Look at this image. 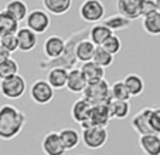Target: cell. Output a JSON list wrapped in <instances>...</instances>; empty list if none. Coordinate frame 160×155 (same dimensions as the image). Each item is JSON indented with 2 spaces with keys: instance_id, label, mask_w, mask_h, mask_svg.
Instances as JSON below:
<instances>
[{
  "instance_id": "1",
  "label": "cell",
  "mask_w": 160,
  "mask_h": 155,
  "mask_svg": "<svg viewBox=\"0 0 160 155\" xmlns=\"http://www.w3.org/2000/svg\"><path fill=\"white\" fill-rule=\"evenodd\" d=\"M26 122H27V117L17 107L10 104L2 105L0 107V140H14L20 135Z\"/></svg>"
},
{
  "instance_id": "2",
  "label": "cell",
  "mask_w": 160,
  "mask_h": 155,
  "mask_svg": "<svg viewBox=\"0 0 160 155\" xmlns=\"http://www.w3.org/2000/svg\"><path fill=\"white\" fill-rule=\"evenodd\" d=\"M82 94L85 100H88L92 105H106V104H111L112 101L111 84L105 78L99 81L88 83Z\"/></svg>"
},
{
  "instance_id": "3",
  "label": "cell",
  "mask_w": 160,
  "mask_h": 155,
  "mask_svg": "<svg viewBox=\"0 0 160 155\" xmlns=\"http://www.w3.org/2000/svg\"><path fill=\"white\" fill-rule=\"evenodd\" d=\"M26 88H27L26 80L20 74L0 81V94L3 97L9 98V100H18V98H21L26 93Z\"/></svg>"
},
{
  "instance_id": "4",
  "label": "cell",
  "mask_w": 160,
  "mask_h": 155,
  "mask_svg": "<svg viewBox=\"0 0 160 155\" xmlns=\"http://www.w3.org/2000/svg\"><path fill=\"white\" fill-rule=\"evenodd\" d=\"M81 140L89 149H99L108 142V130L103 127H87L82 128Z\"/></svg>"
},
{
  "instance_id": "5",
  "label": "cell",
  "mask_w": 160,
  "mask_h": 155,
  "mask_svg": "<svg viewBox=\"0 0 160 155\" xmlns=\"http://www.w3.org/2000/svg\"><path fill=\"white\" fill-rule=\"evenodd\" d=\"M30 98L38 105H47L54 98V88L47 80L38 78L30 87Z\"/></svg>"
},
{
  "instance_id": "6",
  "label": "cell",
  "mask_w": 160,
  "mask_h": 155,
  "mask_svg": "<svg viewBox=\"0 0 160 155\" xmlns=\"http://www.w3.org/2000/svg\"><path fill=\"white\" fill-rule=\"evenodd\" d=\"M105 16V6L99 0H84L79 6V17L87 23L101 21Z\"/></svg>"
},
{
  "instance_id": "7",
  "label": "cell",
  "mask_w": 160,
  "mask_h": 155,
  "mask_svg": "<svg viewBox=\"0 0 160 155\" xmlns=\"http://www.w3.org/2000/svg\"><path fill=\"white\" fill-rule=\"evenodd\" d=\"M26 24H27V27L30 30H33L38 36V34L45 33L50 29L51 19H50V14L45 10L34 9L28 13L27 19H26Z\"/></svg>"
},
{
  "instance_id": "8",
  "label": "cell",
  "mask_w": 160,
  "mask_h": 155,
  "mask_svg": "<svg viewBox=\"0 0 160 155\" xmlns=\"http://www.w3.org/2000/svg\"><path fill=\"white\" fill-rule=\"evenodd\" d=\"M92 108H94V105L88 100H85L84 97L78 98V100L74 101L72 107H71V117H72V120L77 124H79L82 128H85L88 125V122H89Z\"/></svg>"
},
{
  "instance_id": "9",
  "label": "cell",
  "mask_w": 160,
  "mask_h": 155,
  "mask_svg": "<svg viewBox=\"0 0 160 155\" xmlns=\"http://www.w3.org/2000/svg\"><path fill=\"white\" fill-rule=\"evenodd\" d=\"M67 49V41L61 36H50L44 40L42 53L48 60H58Z\"/></svg>"
},
{
  "instance_id": "10",
  "label": "cell",
  "mask_w": 160,
  "mask_h": 155,
  "mask_svg": "<svg viewBox=\"0 0 160 155\" xmlns=\"http://www.w3.org/2000/svg\"><path fill=\"white\" fill-rule=\"evenodd\" d=\"M41 149L45 155H65L67 149L60 137V132L50 131L41 141Z\"/></svg>"
},
{
  "instance_id": "11",
  "label": "cell",
  "mask_w": 160,
  "mask_h": 155,
  "mask_svg": "<svg viewBox=\"0 0 160 155\" xmlns=\"http://www.w3.org/2000/svg\"><path fill=\"white\" fill-rule=\"evenodd\" d=\"M152 110L153 107H145L136 113L135 117L132 118V128L135 130V132L139 134V137L142 135H148V134H154L153 130L150 127V114H152Z\"/></svg>"
},
{
  "instance_id": "12",
  "label": "cell",
  "mask_w": 160,
  "mask_h": 155,
  "mask_svg": "<svg viewBox=\"0 0 160 155\" xmlns=\"http://www.w3.org/2000/svg\"><path fill=\"white\" fill-rule=\"evenodd\" d=\"M143 3L145 0H116V7L119 14L132 21L142 17Z\"/></svg>"
},
{
  "instance_id": "13",
  "label": "cell",
  "mask_w": 160,
  "mask_h": 155,
  "mask_svg": "<svg viewBox=\"0 0 160 155\" xmlns=\"http://www.w3.org/2000/svg\"><path fill=\"white\" fill-rule=\"evenodd\" d=\"M16 36H17V41H18V50L23 53H28L31 50H34L37 46V43H38L37 34L33 30H30L28 27L18 29Z\"/></svg>"
},
{
  "instance_id": "14",
  "label": "cell",
  "mask_w": 160,
  "mask_h": 155,
  "mask_svg": "<svg viewBox=\"0 0 160 155\" xmlns=\"http://www.w3.org/2000/svg\"><path fill=\"white\" fill-rule=\"evenodd\" d=\"M88 85L85 76L82 74L81 68H71L68 71V81H67V90L74 94H82Z\"/></svg>"
},
{
  "instance_id": "15",
  "label": "cell",
  "mask_w": 160,
  "mask_h": 155,
  "mask_svg": "<svg viewBox=\"0 0 160 155\" xmlns=\"http://www.w3.org/2000/svg\"><path fill=\"white\" fill-rule=\"evenodd\" d=\"M111 111H109V104L106 105H94L92 113H91V118L87 127H103L106 128V125L111 121ZM85 127V128H87Z\"/></svg>"
},
{
  "instance_id": "16",
  "label": "cell",
  "mask_w": 160,
  "mask_h": 155,
  "mask_svg": "<svg viewBox=\"0 0 160 155\" xmlns=\"http://www.w3.org/2000/svg\"><path fill=\"white\" fill-rule=\"evenodd\" d=\"M95 50H97V46L94 43L91 41L89 39H82L77 43L75 46V57L77 61H79L81 64L88 63V61L94 60V54Z\"/></svg>"
},
{
  "instance_id": "17",
  "label": "cell",
  "mask_w": 160,
  "mask_h": 155,
  "mask_svg": "<svg viewBox=\"0 0 160 155\" xmlns=\"http://www.w3.org/2000/svg\"><path fill=\"white\" fill-rule=\"evenodd\" d=\"M68 71L62 67H52L48 70L47 74V81L50 83L54 90H62L67 88V81H68Z\"/></svg>"
},
{
  "instance_id": "18",
  "label": "cell",
  "mask_w": 160,
  "mask_h": 155,
  "mask_svg": "<svg viewBox=\"0 0 160 155\" xmlns=\"http://www.w3.org/2000/svg\"><path fill=\"white\" fill-rule=\"evenodd\" d=\"M139 147L145 155H160V135H142V137H139Z\"/></svg>"
},
{
  "instance_id": "19",
  "label": "cell",
  "mask_w": 160,
  "mask_h": 155,
  "mask_svg": "<svg viewBox=\"0 0 160 155\" xmlns=\"http://www.w3.org/2000/svg\"><path fill=\"white\" fill-rule=\"evenodd\" d=\"M112 34H113V31H112L111 29H108L103 23H101V24L98 23V24L92 26V27L89 29V31H88V39L94 43L97 47H101V46H103V43H105Z\"/></svg>"
},
{
  "instance_id": "20",
  "label": "cell",
  "mask_w": 160,
  "mask_h": 155,
  "mask_svg": "<svg viewBox=\"0 0 160 155\" xmlns=\"http://www.w3.org/2000/svg\"><path fill=\"white\" fill-rule=\"evenodd\" d=\"M45 12L54 16H62L72 7V0H41Z\"/></svg>"
},
{
  "instance_id": "21",
  "label": "cell",
  "mask_w": 160,
  "mask_h": 155,
  "mask_svg": "<svg viewBox=\"0 0 160 155\" xmlns=\"http://www.w3.org/2000/svg\"><path fill=\"white\" fill-rule=\"evenodd\" d=\"M81 71L85 76L88 83H94L99 81V80L105 78V68H102L101 66H98L94 61H88V63L81 64Z\"/></svg>"
},
{
  "instance_id": "22",
  "label": "cell",
  "mask_w": 160,
  "mask_h": 155,
  "mask_svg": "<svg viewBox=\"0 0 160 155\" xmlns=\"http://www.w3.org/2000/svg\"><path fill=\"white\" fill-rule=\"evenodd\" d=\"M18 29V21L6 10H0V37L6 34H16Z\"/></svg>"
},
{
  "instance_id": "23",
  "label": "cell",
  "mask_w": 160,
  "mask_h": 155,
  "mask_svg": "<svg viewBox=\"0 0 160 155\" xmlns=\"http://www.w3.org/2000/svg\"><path fill=\"white\" fill-rule=\"evenodd\" d=\"M4 10H6L9 14H12L18 23L23 21V20H26L27 16H28V13H30L28 12L27 4H26L23 0H12V2H9V3L6 4Z\"/></svg>"
},
{
  "instance_id": "24",
  "label": "cell",
  "mask_w": 160,
  "mask_h": 155,
  "mask_svg": "<svg viewBox=\"0 0 160 155\" xmlns=\"http://www.w3.org/2000/svg\"><path fill=\"white\" fill-rule=\"evenodd\" d=\"M123 83L128 87L132 97H139L145 91V81H143V78L139 74H135V73L128 74V76H125Z\"/></svg>"
},
{
  "instance_id": "25",
  "label": "cell",
  "mask_w": 160,
  "mask_h": 155,
  "mask_svg": "<svg viewBox=\"0 0 160 155\" xmlns=\"http://www.w3.org/2000/svg\"><path fill=\"white\" fill-rule=\"evenodd\" d=\"M60 137L62 140V144L67 151H71V149L77 148L79 141H82L81 137H79V132L75 128H62L60 131Z\"/></svg>"
},
{
  "instance_id": "26",
  "label": "cell",
  "mask_w": 160,
  "mask_h": 155,
  "mask_svg": "<svg viewBox=\"0 0 160 155\" xmlns=\"http://www.w3.org/2000/svg\"><path fill=\"white\" fill-rule=\"evenodd\" d=\"M142 27L150 36H160V12L152 13V14L143 17Z\"/></svg>"
},
{
  "instance_id": "27",
  "label": "cell",
  "mask_w": 160,
  "mask_h": 155,
  "mask_svg": "<svg viewBox=\"0 0 160 155\" xmlns=\"http://www.w3.org/2000/svg\"><path fill=\"white\" fill-rule=\"evenodd\" d=\"M109 111L111 117L116 120H125L130 113V104L129 101H116L112 100L109 104Z\"/></svg>"
},
{
  "instance_id": "28",
  "label": "cell",
  "mask_w": 160,
  "mask_h": 155,
  "mask_svg": "<svg viewBox=\"0 0 160 155\" xmlns=\"http://www.w3.org/2000/svg\"><path fill=\"white\" fill-rule=\"evenodd\" d=\"M111 94H112V100L116 101H129L132 98L123 80H118V81H115L111 85Z\"/></svg>"
},
{
  "instance_id": "29",
  "label": "cell",
  "mask_w": 160,
  "mask_h": 155,
  "mask_svg": "<svg viewBox=\"0 0 160 155\" xmlns=\"http://www.w3.org/2000/svg\"><path fill=\"white\" fill-rule=\"evenodd\" d=\"M103 24L108 29H111L112 31H118V30H123V29L129 27L130 20H128L126 17H123L121 14H115V16H111V17L105 19Z\"/></svg>"
},
{
  "instance_id": "30",
  "label": "cell",
  "mask_w": 160,
  "mask_h": 155,
  "mask_svg": "<svg viewBox=\"0 0 160 155\" xmlns=\"http://www.w3.org/2000/svg\"><path fill=\"white\" fill-rule=\"evenodd\" d=\"M18 74V64L16 60L9 58V60L0 63V81L7 80L13 76H17Z\"/></svg>"
},
{
  "instance_id": "31",
  "label": "cell",
  "mask_w": 160,
  "mask_h": 155,
  "mask_svg": "<svg viewBox=\"0 0 160 155\" xmlns=\"http://www.w3.org/2000/svg\"><path fill=\"white\" fill-rule=\"evenodd\" d=\"M113 58L115 56H112L109 51H106L102 46L101 47H97L95 50V54H94V63H97L98 66H101L102 68H106V67H111L113 64Z\"/></svg>"
},
{
  "instance_id": "32",
  "label": "cell",
  "mask_w": 160,
  "mask_h": 155,
  "mask_svg": "<svg viewBox=\"0 0 160 155\" xmlns=\"http://www.w3.org/2000/svg\"><path fill=\"white\" fill-rule=\"evenodd\" d=\"M102 47L106 50V51L111 53L112 56H116L122 49V41H121V39H119L116 34H112V36L109 37L105 43H103Z\"/></svg>"
},
{
  "instance_id": "33",
  "label": "cell",
  "mask_w": 160,
  "mask_h": 155,
  "mask_svg": "<svg viewBox=\"0 0 160 155\" xmlns=\"http://www.w3.org/2000/svg\"><path fill=\"white\" fill-rule=\"evenodd\" d=\"M0 46L9 50L10 53H14L18 50V41L16 34H6V36L0 37Z\"/></svg>"
},
{
  "instance_id": "34",
  "label": "cell",
  "mask_w": 160,
  "mask_h": 155,
  "mask_svg": "<svg viewBox=\"0 0 160 155\" xmlns=\"http://www.w3.org/2000/svg\"><path fill=\"white\" fill-rule=\"evenodd\" d=\"M150 127L154 134L160 135V107H153L150 114Z\"/></svg>"
},
{
  "instance_id": "35",
  "label": "cell",
  "mask_w": 160,
  "mask_h": 155,
  "mask_svg": "<svg viewBox=\"0 0 160 155\" xmlns=\"http://www.w3.org/2000/svg\"><path fill=\"white\" fill-rule=\"evenodd\" d=\"M156 12H159L156 0H145L143 7H142V17H146V16L152 14V13H156Z\"/></svg>"
},
{
  "instance_id": "36",
  "label": "cell",
  "mask_w": 160,
  "mask_h": 155,
  "mask_svg": "<svg viewBox=\"0 0 160 155\" xmlns=\"http://www.w3.org/2000/svg\"><path fill=\"white\" fill-rule=\"evenodd\" d=\"M9 58H12V53L0 46V63H3V61L9 60Z\"/></svg>"
},
{
  "instance_id": "37",
  "label": "cell",
  "mask_w": 160,
  "mask_h": 155,
  "mask_svg": "<svg viewBox=\"0 0 160 155\" xmlns=\"http://www.w3.org/2000/svg\"><path fill=\"white\" fill-rule=\"evenodd\" d=\"M156 3H157V9H159V12H160V0H156Z\"/></svg>"
},
{
  "instance_id": "38",
  "label": "cell",
  "mask_w": 160,
  "mask_h": 155,
  "mask_svg": "<svg viewBox=\"0 0 160 155\" xmlns=\"http://www.w3.org/2000/svg\"><path fill=\"white\" fill-rule=\"evenodd\" d=\"M79 155H85V154H79Z\"/></svg>"
}]
</instances>
